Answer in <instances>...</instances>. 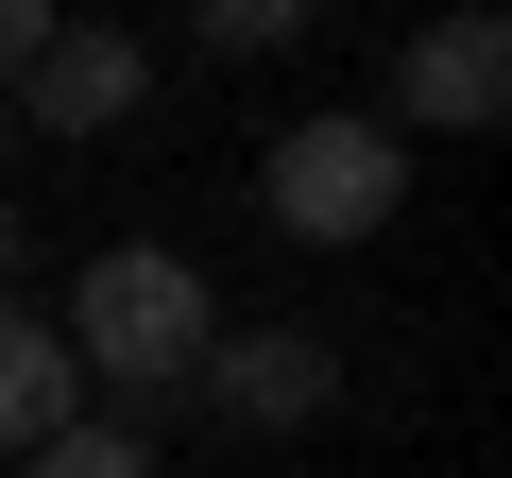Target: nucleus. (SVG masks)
<instances>
[{
    "mask_svg": "<svg viewBox=\"0 0 512 478\" xmlns=\"http://www.w3.org/2000/svg\"><path fill=\"white\" fill-rule=\"evenodd\" d=\"M69 376H120V393H188L205 376V342H222V308H205V274L171 257V239H103V257L69 274Z\"/></svg>",
    "mask_w": 512,
    "mask_h": 478,
    "instance_id": "1",
    "label": "nucleus"
},
{
    "mask_svg": "<svg viewBox=\"0 0 512 478\" xmlns=\"http://www.w3.org/2000/svg\"><path fill=\"white\" fill-rule=\"evenodd\" d=\"M256 205H274L291 239H325V257H342V239H376V222L410 205V154H393L376 120H291L274 154H256Z\"/></svg>",
    "mask_w": 512,
    "mask_h": 478,
    "instance_id": "2",
    "label": "nucleus"
},
{
    "mask_svg": "<svg viewBox=\"0 0 512 478\" xmlns=\"http://www.w3.org/2000/svg\"><path fill=\"white\" fill-rule=\"evenodd\" d=\"M495 103H512V18H478V0H461V18H427V35L393 52L376 137H410V120H427V137H478Z\"/></svg>",
    "mask_w": 512,
    "mask_h": 478,
    "instance_id": "3",
    "label": "nucleus"
},
{
    "mask_svg": "<svg viewBox=\"0 0 512 478\" xmlns=\"http://www.w3.org/2000/svg\"><path fill=\"white\" fill-rule=\"evenodd\" d=\"M222 427H308L325 393H342V359H325V325H256V342H205V376H188Z\"/></svg>",
    "mask_w": 512,
    "mask_h": 478,
    "instance_id": "4",
    "label": "nucleus"
},
{
    "mask_svg": "<svg viewBox=\"0 0 512 478\" xmlns=\"http://www.w3.org/2000/svg\"><path fill=\"white\" fill-rule=\"evenodd\" d=\"M137 35H86V18H52V52L18 69V120H52V137H103V120H137Z\"/></svg>",
    "mask_w": 512,
    "mask_h": 478,
    "instance_id": "5",
    "label": "nucleus"
},
{
    "mask_svg": "<svg viewBox=\"0 0 512 478\" xmlns=\"http://www.w3.org/2000/svg\"><path fill=\"white\" fill-rule=\"evenodd\" d=\"M52 427H86V376H69V342L0 291V461H35Z\"/></svg>",
    "mask_w": 512,
    "mask_h": 478,
    "instance_id": "6",
    "label": "nucleus"
},
{
    "mask_svg": "<svg viewBox=\"0 0 512 478\" xmlns=\"http://www.w3.org/2000/svg\"><path fill=\"white\" fill-rule=\"evenodd\" d=\"M308 18H325V0H188V35H205V52H291Z\"/></svg>",
    "mask_w": 512,
    "mask_h": 478,
    "instance_id": "7",
    "label": "nucleus"
},
{
    "mask_svg": "<svg viewBox=\"0 0 512 478\" xmlns=\"http://www.w3.org/2000/svg\"><path fill=\"white\" fill-rule=\"evenodd\" d=\"M18 478H154V444H137V427H52Z\"/></svg>",
    "mask_w": 512,
    "mask_h": 478,
    "instance_id": "8",
    "label": "nucleus"
},
{
    "mask_svg": "<svg viewBox=\"0 0 512 478\" xmlns=\"http://www.w3.org/2000/svg\"><path fill=\"white\" fill-rule=\"evenodd\" d=\"M35 52H52V0H0V86H18Z\"/></svg>",
    "mask_w": 512,
    "mask_h": 478,
    "instance_id": "9",
    "label": "nucleus"
},
{
    "mask_svg": "<svg viewBox=\"0 0 512 478\" xmlns=\"http://www.w3.org/2000/svg\"><path fill=\"white\" fill-rule=\"evenodd\" d=\"M0 291H18V205H0Z\"/></svg>",
    "mask_w": 512,
    "mask_h": 478,
    "instance_id": "10",
    "label": "nucleus"
},
{
    "mask_svg": "<svg viewBox=\"0 0 512 478\" xmlns=\"http://www.w3.org/2000/svg\"><path fill=\"white\" fill-rule=\"evenodd\" d=\"M0 137H18V86H0Z\"/></svg>",
    "mask_w": 512,
    "mask_h": 478,
    "instance_id": "11",
    "label": "nucleus"
}]
</instances>
